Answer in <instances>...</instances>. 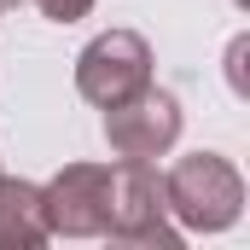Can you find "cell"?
Instances as JSON below:
<instances>
[{"instance_id":"cell-8","label":"cell","mask_w":250,"mask_h":250,"mask_svg":"<svg viewBox=\"0 0 250 250\" xmlns=\"http://www.w3.org/2000/svg\"><path fill=\"white\" fill-rule=\"evenodd\" d=\"M245 53H250V41L239 35V41L227 47V76H233V93H245Z\"/></svg>"},{"instance_id":"cell-7","label":"cell","mask_w":250,"mask_h":250,"mask_svg":"<svg viewBox=\"0 0 250 250\" xmlns=\"http://www.w3.org/2000/svg\"><path fill=\"white\" fill-rule=\"evenodd\" d=\"M35 6H41V18H53V23H76V18L93 12V0H35Z\"/></svg>"},{"instance_id":"cell-5","label":"cell","mask_w":250,"mask_h":250,"mask_svg":"<svg viewBox=\"0 0 250 250\" xmlns=\"http://www.w3.org/2000/svg\"><path fill=\"white\" fill-rule=\"evenodd\" d=\"M105 140L117 157H140V163L163 157L181 140V99L169 87H151V82L134 87L128 99L105 105Z\"/></svg>"},{"instance_id":"cell-4","label":"cell","mask_w":250,"mask_h":250,"mask_svg":"<svg viewBox=\"0 0 250 250\" xmlns=\"http://www.w3.org/2000/svg\"><path fill=\"white\" fill-rule=\"evenodd\" d=\"M151 82V47H146V35H134V29H105V35H93L87 47H82V59H76V93L87 99V105H117L128 99L134 87H146Z\"/></svg>"},{"instance_id":"cell-6","label":"cell","mask_w":250,"mask_h":250,"mask_svg":"<svg viewBox=\"0 0 250 250\" xmlns=\"http://www.w3.org/2000/svg\"><path fill=\"white\" fill-rule=\"evenodd\" d=\"M47 209H41V187L0 175V250H35L47 245Z\"/></svg>"},{"instance_id":"cell-2","label":"cell","mask_w":250,"mask_h":250,"mask_svg":"<svg viewBox=\"0 0 250 250\" xmlns=\"http://www.w3.org/2000/svg\"><path fill=\"white\" fill-rule=\"evenodd\" d=\"M105 239L117 245H146V250H181V227L169 221L163 204V175L140 157H123L111 169V221Z\"/></svg>"},{"instance_id":"cell-9","label":"cell","mask_w":250,"mask_h":250,"mask_svg":"<svg viewBox=\"0 0 250 250\" xmlns=\"http://www.w3.org/2000/svg\"><path fill=\"white\" fill-rule=\"evenodd\" d=\"M0 6H23V0H0Z\"/></svg>"},{"instance_id":"cell-3","label":"cell","mask_w":250,"mask_h":250,"mask_svg":"<svg viewBox=\"0 0 250 250\" xmlns=\"http://www.w3.org/2000/svg\"><path fill=\"white\" fill-rule=\"evenodd\" d=\"M47 233L53 239H105L111 221V169L105 163H64L41 187Z\"/></svg>"},{"instance_id":"cell-1","label":"cell","mask_w":250,"mask_h":250,"mask_svg":"<svg viewBox=\"0 0 250 250\" xmlns=\"http://www.w3.org/2000/svg\"><path fill=\"white\" fill-rule=\"evenodd\" d=\"M163 204L181 233H227L245 215V175L221 151H192L163 175Z\"/></svg>"}]
</instances>
